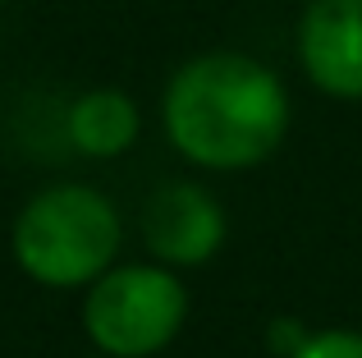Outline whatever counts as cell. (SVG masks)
Segmentation results:
<instances>
[{
    "label": "cell",
    "instance_id": "obj_7",
    "mask_svg": "<svg viewBox=\"0 0 362 358\" xmlns=\"http://www.w3.org/2000/svg\"><path fill=\"white\" fill-rule=\"evenodd\" d=\"M289 358H362V331H312Z\"/></svg>",
    "mask_w": 362,
    "mask_h": 358
},
{
    "label": "cell",
    "instance_id": "obj_3",
    "mask_svg": "<svg viewBox=\"0 0 362 358\" xmlns=\"http://www.w3.org/2000/svg\"><path fill=\"white\" fill-rule=\"evenodd\" d=\"M188 322V289L165 262H115L83 289V331L106 358H156Z\"/></svg>",
    "mask_w": 362,
    "mask_h": 358
},
{
    "label": "cell",
    "instance_id": "obj_1",
    "mask_svg": "<svg viewBox=\"0 0 362 358\" xmlns=\"http://www.w3.org/2000/svg\"><path fill=\"white\" fill-rule=\"evenodd\" d=\"M289 92L280 74L243 51H202L170 74L160 129L188 166L216 175L252 171L289 134Z\"/></svg>",
    "mask_w": 362,
    "mask_h": 358
},
{
    "label": "cell",
    "instance_id": "obj_2",
    "mask_svg": "<svg viewBox=\"0 0 362 358\" xmlns=\"http://www.w3.org/2000/svg\"><path fill=\"white\" fill-rule=\"evenodd\" d=\"M124 221L101 188L64 179L46 184L14 212L9 258L42 289H88L119 262Z\"/></svg>",
    "mask_w": 362,
    "mask_h": 358
},
{
    "label": "cell",
    "instance_id": "obj_8",
    "mask_svg": "<svg viewBox=\"0 0 362 358\" xmlns=\"http://www.w3.org/2000/svg\"><path fill=\"white\" fill-rule=\"evenodd\" d=\"M308 335H312V331H308L303 322H271V331H266V345H271L275 358H289L303 340H308Z\"/></svg>",
    "mask_w": 362,
    "mask_h": 358
},
{
    "label": "cell",
    "instance_id": "obj_9",
    "mask_svg": "<svg viewBox=\"0 0 362 358\" xmlns=\"http://www.w3.org/2000/svg\"><path fill=\"white\" fill-rule=\"evenodd\" d=\"M5 5H9V0H0V9H5Z\"/></svg>",
    "mask_w": 362,
    "mask_h": 358
},
{
    "label": "cell",
    "instance_id": "obj_10",
    "mask_svg": "<svg viewBox=\"0 0 362 358\" xmlns=\"http://www.w3.org/2000/svg\"><path fill=\"white\" fill-rule=\"evenodd\" d=\"M92 358H106V354H92Z\"/></svg>",
    "mask_w": 362,
    "mask_h": 358
},
{
    "label": "cell",
    "instance_id": "obj_5",
    "mask_svg": "<svg viewBox=\"0 0 362 358\" xmlns=\"http://www.w3.org/2000/svg\"><path fill=\"white\" fill-rule=\"evenodd\" d=\"M293 51L321 97L362 101V0H308Z\"/></svg>",
    "mask_w": 362,
    "mask_h": 358
},
{
    "label": "cell",
    "instance_id": "obj_4",
    "mask_svg": "<svg viewBox=\"0 0 362 358\" xmlns=\"http://www.w3.org/2000/svg\"><path fill=\"white\" fill-rule=\"evenodd\" d=\"M225 212L202 184L170 179L142 207V243L165 267H202L225 243Z\"/></svg>",
    "mask_w": 362,
    "mask_h": 358
},
{
    "label": "cell",
    "instance_id": "obj_6",
    "mask_svg": "<svg viewBox=\"0 0 362 358\" xmlns=\"http://www.w3.org/2000/svg\"><path fill=\"white\" fill-rule=\"evenodd\" d=\"M142 134V110L124 88H88L64 110V138L78 156L115 161Z\"/></svg>",
    "mask_w": 362,
    "mask_h": 358
}]
</instances>
